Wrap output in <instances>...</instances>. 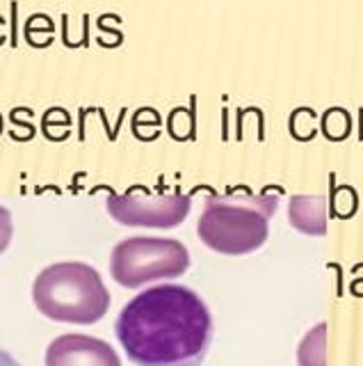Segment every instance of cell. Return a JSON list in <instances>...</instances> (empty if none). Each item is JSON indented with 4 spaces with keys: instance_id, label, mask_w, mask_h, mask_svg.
Here are the masks:
<instances>
[{
    "instance_id": "1",
    "label": "cell",
    "mask_w": 363,
    "mask_h": 366,
    "mask_svg": "<svg viewBox=\"0 0 363 366\" xmlns=\"http://www.w3.org/2000/svg\"><path fill=\"white\" fill-rule=\"evenodd\" d=\"M115 335L138 366H199L213 341V316L197 291L158 284L121 309Z\"/></svg>"
},
{
    "instance_id": "2",
    "label": "cell",
    "mask_w": 363,
    "mask_h": 366,
    "mask_svg": "<svg viewBox=\"0 0 363 366\" xmlns=\"http://www.w3.org/2000/svg\"><path fill=\"white\" fill-rule=\"evenodd\" d=\"M32 300L46 318L71 325L98 323L110 309V293L98 270L81 261L44 268L32 284Z\"/></svg>"
},
{
    "instance_id": "3",
    "label": "cell",
    "mask_w": 363,
    "mask_h": 366,
    "mask_svg": "<svg viewBox=\"0 0 363 366\" xmlns=\"http://www.w3.org/2000/svg\"><path fill=\"white\" fill-rule=\"evenodd\" d=\"M233 190L224 197L206 202L197 224V234L208 249L226 257H242L258 249L267 240L270 217L277 199L267 194H240Z\"/></svg>"
},
{
    "instance_id": "4",
    "label": "cell",
    "mask_w": 363,
    "mask_h": 366,
    "mask_svg": "<svg viewBox=\"0 0 363 366\" xmlns=\"http://www.w3.org/2000/svg\"><path fill=\"white\" fill-rule=\"evenodd\" d=\"M190 268L188 247L174 238L133 236L115 245L110 257V274L123 289L180 277Z\"/></svg>"
},
{
    "instance_id": "5",
    "label": "cell",
    "mask_w": 363,
    "mask_h": 366,
    "mask_svg": "<svg viewBox=\"0 0 363 366\" xmlns=\"http://www.w3.org/2000/svg\"><path fill=\"white\" fill-rule=\"evenodd\" d=\"M108 213L119 224L126 227H153V229H172L178 227L190 213L188 194H146L144 190H128L123 194H108Z\"/></svg>"
},
{
    "instance_id": "6",
    "label": "cell",
    "mask_w": 363,
    "mask_h": 366,
    "mask_svg": "<svg viewBox=\"0 0 363 366\" xmlns=\"http://www.w3.org/2000/svg\"><path fill=\"white\" fill-rule=\"evenodd\" d=\"M46 366H121V360L103 339L62 335L46 348Z\"/></svg>"
},
{
    "instance_id": "7",
    "label": "cell",
    "mask_w": 363,
    "mask_h": 366,
    "mask_svg": "<svg viewBox=\"0 0 363 366\" xmlns=\"http://www.w3.org/2000/svg\"><path fill=\"white\" fill-rule=\"evenodd\" d=\"M290 222L295 229L309 236H324L327 234V204L322 197H309V194H297L290 202Z\"/></svg>"
},
{
    "instance_id": "8",
    "label": "cell",
    "mask_w": 363,
    "mask_h": 366,
    "mask_svg": "<svg viewBox=\"0 0 363 366\" xmlns=\"http://www.w3.org/2000/svg\"><path fill=\"white\" fill-rule=\"evenodd\" d=\"M300 366H327V325H315L297 348Z\"/></svg>"
},
{
    "instance_id": "9",
    "label": "cell",
    "mask_w": 363,
    "mask_h": 366,
    "mask_svg": "<svg viewBox=\"0 0 363 366\" xmlns=\"http://www.w3.org/2000/svg\"><path fill=\"white\" fill-rule=\"evenodd\" d=\"M349 114L343 108H332L322 117V131L329 140H343L349 133Z\"/></svg>"
},
{
    "instance_id": "10",
    "label": "cell",
    "mask_w": 363,
    "mask_h": 366,
    "mask_svg": "<svg viewBox=\"0 0 363 366\" xmlns=\"http://www.w3.org/2000/svg\"><path fill=\"white\" fill-rule=\"evenodd\" d=\"M357 211V194L349 186H340L334 192V213L340 217H349Z\"/></svg>"
},
{
    "instance_id": "11",
    "label": "cell",
    "mask_w": 363,
    "mask_h": 366,
    "mask_svg": "<svg viewBox=\"0 0 363 366\" xmlns=\"http://www.w3.org/2000/svg\"><path fill=\"white\" fill-rule=\"evenodd\" d=\"M14 236V224H12V213L5 206H0V254L9 247Z\"/></svg>"
},
{
    "instance_id": "12",
    "label": "cell",
    "mask_w": 363,
    "mask_h": 366,
    "mask_svg": "<svg viewBox=\"0 0 363 366\" xmlns=\"http://www.w3.org/2000/svg\"><path fill=\"white\" fill-rule=\"evenodd\" d=\"M0 366H21L12 355L5 352V350H0Z\"/></svg>"
},
{
    "instance_id": "13",
    "label": "cell",
    "mask_w": 363,
    "mask_h": 366,
    "mask_svg": "<svg viewBox=\"0 0 363 366\" xmlns=\"http://www.w3.org/2000/svg\"><path fill=\"white\" fill-rule=\"evenodd\" d=\"M0 131H3V117H0Z\"/></svg>"
}]
</instances>
